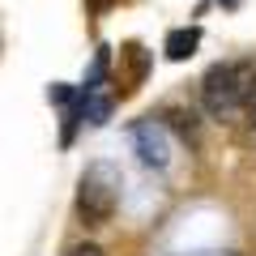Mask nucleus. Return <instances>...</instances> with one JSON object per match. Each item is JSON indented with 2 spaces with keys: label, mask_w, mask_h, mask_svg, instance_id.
<instances>
[{
  "label": "nucleus",
  "mask_w": 256,
  "mask_h": 256,
  "mask_svg": "<svg viewBox=\"0 0 256 256\" xmlns=\"http://www.w3.org/2000/svg\"><path fill=\"white\" fill-rule=\"evenodd\" d=\"M196 43H201V30H196V26H180V30H171V34H166L162 52L171 56V60H188V56L196 52Z\"/></svg>",
  "instance_id": "4"
},
{
  "label": "nucleus",
  "mask_w": 256,
  "mask_h": 256,
  "mask_svg": "<svg viewBox=\"0 0 256 256\" xmlns=\"http://www.w3.org/2000/svg\"><path fill=\"white\" fill-rule=\"evenodd\" d=\"M166 120H171V128L180 132L184 141L196 137V116H188V111H166Z\"/></svg>",
  "instance_id": "5"
},
{
  "label": "nucleus",
  "mask_w": 256,
  "mask_h": 256,
  "mask_svg": "<svg viewBox=\"0 0 256 256\" xmlns=\"http://www.w3.org/2000/svg\"><path fill=\"white\" fill-rule=\"evenodd\" d=\"M52 98H56V102H68V98H73V94L64 90V86H52Z\"/></svg>",
  "instance_id": "7"
},
{
  "label": "nucleus",
  "mask_w": 256,
  "mask_h": 256,
  "mask_svg": "<svg viewBox=\"0 0 256 256\" xmlns=\"http://www.w3.org/2000/svg\"><path fill=\"white\" fill-rule=\"evenodd\" d=\"M256 94V64L252 60H226L214 64L201 77V107L214 120H226Z\"/></svg>",
  "instance_id": "1"
},
{
  "label": "nucleus",
  "mask_w": 256,
  "mask_h": 256,
  "mask_svg": "<svg viewBox=\"0 0 256 256\" xmlns=\"http://www.w3.org/2000/svg\"><path fill=\"white\" fill-rule=\"evenodd\" d=\"M64 256H102V248L98 244H77V248H68Z\"/></svg>",
  "instance_id": "6"
},
{
  "label": "nucleus",
  "mask_w": 256,
  "mask_h": 256,
  "mask_svg": "<svg viewBox=\"0 0 256 256\" xmlns=\"http://www.w3.org/2000/svg\"><path fill=\"white\" fill-rule=\"evenodd\" d=\"M218 4H222V9H235V4H239V0H218Z\"/></svg>",
  "instance_id": "8"
},
{
  "label": "nucleus",
  "mask_w": 256,
  "mask_h": 256,
  "mask_svg": "<svg viewBox=\"0 0 256 256\" xmlns=\"http://www.w3.org/2000/svg\"><path fill=\"white\" fill-rule=\"evenodd\" d=\"M116 201H120V175L107 162H94L77 184V201H73L77 218L86 226H107L111 214H116Z\"/></svg>",
  "instance_id": "2"
},
{
  "label": "nucleus",
  "mask_w": 256,
  "mask_h": 256,
  "mask_svg": "<svg viewBox=\"0 0 256 256\" xmlns=\"http://www.w3.org/2000/svg\"><path fill=\"white\" fill-rule=\"evenodd\" d=\"M146 68H150V56L141 43H124L120 47V64H116V86L120 94H132L141 82H146Z\"/></svg>",
  "instance_id": "3"
}]
</instances>
